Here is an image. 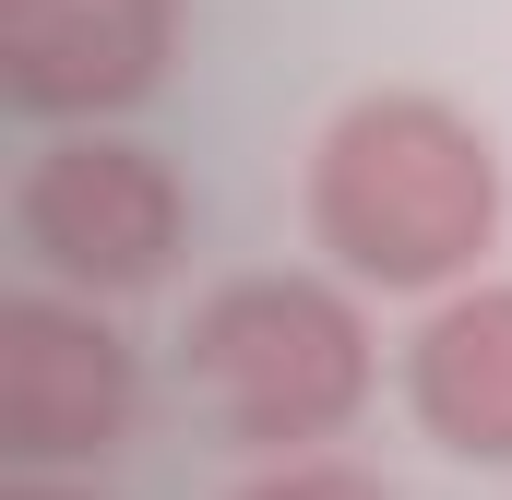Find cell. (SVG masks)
<instances>
[{"instance_id":"1","label":"cell","mask_w":512,"mask_h":500,"mask_svg":"<svg viewBox=\"0 0 512 500\" xmlns=\"http://www.w3.org/2000/svg\"><path fill=\"white\" fill-rule=\"evenodd\" d=\"M298 215H310L322 274H346L358 298H417L429 310V298L489 274L512 179H501V143H489L477 108H453L429 84H370L310 131Z\"/></svg>"},{"instance_id":"2","label":"cell","mask_w":512,"mask_h":500,"mask_svg":"<svg viewBox=\"0 0 512 500\" xmlns=\"http://www.w3.org/2000/svg\"><path fill=\"white\" fill-rule=\"evenodd\" d=\"M179 370L191 405L251 453H334L370 393H382V334H370V298L322 262H274V274H227L191 298V334H179Z\"/></svg>"},{"instance_id":"3","label":"cell","mask_w":512,"mask_h":500,"mask_svg":"<svg viewBox=\"0 0 512 500\" xmlns=\"http://www.w3.org/2000/svg\"><path fill=\"white\" fill-rule=\"evenodd\" d=\"M12 250L36 262V286L120 310V298L179 274V250H191V179L143 131H48L12 167Z\"/></svg>"},{"instance_id":"4","label":"cell","mask_w":512,"mask_h":500,"mask_svg":"<svg viewBox=\"0 0 512 500\" xmlns=\"http://www.w3.org/2000/svg\"><path fill=\"white\" fill-rule=\"evenodd\" d=\"M143 417V358L96 298L24 286L0 298V465L12 477H96Z\"/></svg>"},{"instance_id":"5","label":"cell","mask_w":512,"mask_h":500,"mask_svg":"<svg viewBox=\"0 0 512 500\" xmlns=\"http://www.w3.org/2000/svg\"><path fill=\"white\" fill-rule=\"evenodd\" d=\"M179 60V0H0V96L48 131H120Z\"/></svg>"},{"instance_id":"6","label":"cell","mask_w":512,"mask_h":500,"mask_svg":"<svg viewBox=\"0 0 512 500\" xmlns=\"http://www.w3.org/2000/svg\"><path fill=\"white\" fill-rule=\"evenodd\" d=\"M393 381H405V417H417L429 453L512 465V274H477V286L429 298Z\"/></svg>"},{"instance_id":"7","label":"cell","mask_w":512,"mask_h":500,"mask_svg":"<svg viewBox=\"0 0 512 500\" xmlns=\"http://www.w3.org/2000/svg\"><path fill=\"white\" fill-rule=\"evenodd\" d=\"M227 500H393L358 453H286V465H251Z\"/></svg>"},{"instance_id":"8","label":"cell","mask_w":512,"mask_h":500,"mask_svg":"<svg viewBox=\"0 0 512 500\" xmlns=\"http://www.w3.org/2000/svg\"><path fill=\"white\" fill-rule=\"evenodd\" d=\"M0 500H96V489H84V477H12Z\"/></svg>"}]
</instances>
